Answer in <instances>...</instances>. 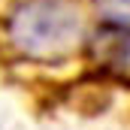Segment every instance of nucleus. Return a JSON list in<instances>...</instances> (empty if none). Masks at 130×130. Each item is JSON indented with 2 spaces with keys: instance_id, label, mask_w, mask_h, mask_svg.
<instances>
[{
  "instance_id": "nucleus-1",
  "label": "nucleus",
  "mask_w": 130,
  "mask_h": 130,
  "mask_svg": "<svg viewBox=\"0 0 130 130\" xmlns=\"http://www.w3.org/2000/svg\"><path fill=\"white\" fill-rule=\"evenodd\" d=\"M12 42L36 61H61L82 42V15L67 0H33L9 21Z\"/></svg>"
},
{
  "instance_id": "nucleus-3",
  "label": "nucleus",
  "mask_w": 130,
  "mask_h": 130,
  "mask_svg": "<svg viewBox=\"0 0 130 130\" xmlns=\"http://www.w3.org/2000/svg\"><path fill=\"white\" fill-rule=\"evenodd\" d=\"M103 3L115 12H130V0H103Z\"/></svg>"
},
{
  "instance_id": "nucleus-2",
  "label": "nucleus",
  "mask_w": 130,
  "mask_h": 130,
  "mask_svg": "<svg viewBox=\"0 0 130 130\" xmlns=\"http://www.w3.org/2000/svg\"><path fill=\"white\" fill-rule=\"evenodd\" d=\"M94 48H97V58L103 64V70L112 79L130 85V27L127 24L106 27L94 39Z\"/></svg>"
}]
</instances>
